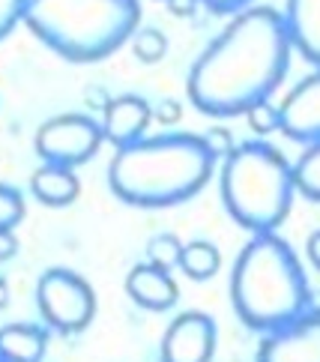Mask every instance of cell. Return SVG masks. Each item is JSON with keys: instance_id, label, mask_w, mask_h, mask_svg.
Returning <instances> with one entry per match:
<instances>
[{"instance_id": "1", "label": "cell", "mask_w": 320, "mask_h": 362, "mask_svg": "<svg viewBox=\"0 0 320 362\" xmlns=\"http://www.w3.org/2000/svg\"><path fill=\"white\" fill-rule=\"evenodd\" d=\"M285 16L270 6H249L191 63L189 99L210 117H239L266 102L290 66Z\"/></svg>"}, {"instance_id": "2", "label": "cell", "mask_w": 320, "mask_h": 362, "mask_svg": "<svg viewBox=\"0 0 320 362\" xmlns=\"http://www.w3.org/2000/svg\"><path fill=\"white\" fill-rule=\"evenodd\" d=\"M213 168L215 156L201 135H156L114 153L108 183L120 201L156 210L195 198Z\"/></svg>"}, {"instance_id": "3", "label": "cell", "mask_w": 320, "mask_h": 362, "mask_svg": "<svg viewBox=\"0 0 320 362\" xmlns=\"http://www.w3.org/2000/svg\"><path fill=\"white\" fill-rule=\"evenodd\" d=\"M230 303L239 320L258 332H275L309 312V279L285 240L254 234L246 243L230 273Z\"/></svg>"}, {"instance_id": "4", "label": "cell", "mask_w": 320, "mask_h": 362, "mask_svg": "<svg viewBox=\"0 0 320 362\" xmlns=\"http://www.w3.org/2000/svg\"><path fill=\"white\" fill-rule=\"evenodd\" d=\"M138 0H28L24 24L72 63H96L132 42Z\"/></svg>"}, {"instance_id": "5", "label": "cell", "mask_w": 320, "mask_h": 362, "mask_svg": "<svg viewBox=\"0 0 320 362\" xmlns=\"http://www.w3.org/2000/svg\"><path fill=\"white\" fill-rule=\"evenodd\" d=\"M219 186L230 218L251 234H275L297 195L293 165L266 141H246L230 150Z\"/></svg>"}, {"instance_id": "6", "label": "cell", "mask_w": 320, "mask_h": 362, "mask_svg": "<svg viewBox=\"0 0 320 362\" xmlns=\"http://www.w3.org/2000/svg\"><path fill=\"white\" fill-rule=\"evenodd\" d=\"M36 305L51 329L72 335L90 327L96 315V293L90 281L78 273L51 267L36 281Z\"/></svg>"}, {"instance_id": "7", "label": "cell", "mask_w": 320, "mask_h": 362, "mask_svg": "<svg viewBox=\"0 0 320 362\" xmlns=\"http://www.w3.org/2000/svg\"><path fill=\"white\" fill-rule=\"evenodd\" d=\"M105 141L102 123H96L87 114H60V117L45 120L36 129V153L45 165L75 168L96 156V150Z\"/></svg>"}, {"instance_id": "8", "label": "cell", "mask_w": 320, "mask_h": 362, "mask_svg": "<svg viewBox=\"0 0 320 362\" xmlns=\"http://www.w3.org/2000/svg\"><path fill=\"white\" fill-rule=\"evenodd\" d=\"M215 320L203 312H183L162 335V362H213Z\"/></svg>"}, {"instance_id": "9", "label": "cell", "mask_w": 320, "mask_h": 362, "mask_svg": "<svg viewBox=\"0 0 320 362\" xmlns=\"http://www.w3.org/2000/svg\"><path fill=\"white\" fill-rule=\"evenodd\" d=\"M258 362H320V312H305L288 327L266 332Z\"/></svg>"}, {"instance_id": "10", "label": "cell", "mask_w": 320, "mask_h": 362, "mask_svg": "<svg viewBox=\"0 0 320 362\" xmlns=\"http://www.w3.org/2000/svg\"><path fill=\"white\" fill-rule=\"evenodd\" d=\"M281 132L300 144H314L320 141V69L302 78L278 105Z\"/></svg>"}, {"instance_id": "11", "label": "cell", "mask_w": 320, "mask_h": 362, "mask_svg": "<svg viewBox=\"0 0 320 362\" xmlns=\"http://www.w3.org/2000/svg\"><path fill=\"white\" fill-rule=\"evenodd\" d=\"M150 117H153V111L144 99L123 93L102 108V132H105V141H111L117 150L129 147L135 141L144 138Z\"/></svg>"}, {"instance_id": "12", "label": "cell", "mask_w": 320, "mask_h": 362, "mask_svg": "<svg viewBox=\"0 0 320 362\" xmlns=\"http://www.w3.org/2000/svg\"><path fill=\"white\" fill-rule=\"evenodd\" d=\"M126 293L147 312H168L177 305V281L171 279L168 269H159L153 264H138L126 276Z\"/></svg>"}, {"instance_id": "13", "label": "cell", "mask_w": 320, "mask_h": 362, "mask_svg": "<svg viewBox=\"0 0 320 362\" xmlns=\"http://www.w3.org/2000/svg\"><path fill=\"white\" fill-rule=\"evenodd\" d=\"M285 24L290 45L320 69V0H288Z\"/></svg>"}, {"instance_id": "14", "label": "cell", "mask_w": 320, "mask_h": 362, "mask_svg": "<svg viewBox=\"0 0 320 362\" xmlns=\"http://www.w3.org/2000/svg\"><path fill=\"white\" fill-rule=\"evenodd\" d=\"M30 192L36 195V201L45 204V206H66L78 198L81 183H78V177H75L72 168L42 165V168H36L33 177H30Z\"/></svg>"}, {"instance_id": "15", "label": "cell", "mask_w": 320, "mask_h": 362, "mask_svg": "<svg viewBox=\"0 0 320 362\" xmlns=\"http://www.w3.org/2000/svg\"><path fill=\"white\" fill-rule=\"evenodd\" d=\"M48 351V332L33 323L0 327V356L6 362H42Z\"/></svg>"}, {"instance_id": "16", "label": "cell", "mask_w": 320, "mask_h": 362, "mask_svg": "<svg viewBox=\"0 0 320 362\" xmlns=\"http://www.w3.org/2000/svg\"><path fill=\"white\" fill-rule=\"evenodd\" d=\"M222 267V255L215 249L213 243L207 240H191V243H183V255H180V269L195 279V281H207L219 273Z\"/></svg>"}, {"instance_id": "17", "label": "cell", "mask_w": 320, "mask_h": 362, "mask_svg": "<svg viewBox=\"0 0 320 362\" xmlns=\"http://www.w3.org/2000/svg\"><path fill=\"white\" fill-rule=\"evenodd\" d=\"M293 183L309 201L320 204V141L302 150V156L293 165Z\"/></svg>"}, {"instance_id": "18", "label": "cell", "mask_w": 320, "mask_h": 362, "mask_svg": "<svg viewBox=\"0 0 320 362\" xmlns=\"http://www.w3.org/2000/svg\"><path fill=\"white\" fill-rule=\"evenodd\" d=\"M180 255H183V243L174 234H156L147 243V264L168 269V273L174 267H180Z\"/></svg>"}, {"instance_id": "19", "label": "cell", "mask_w": 320, "mask_h": 362, "mask_svg": "<svg viewBox=\"0 0 320 362\" xmlns=\"http://www.w3.org/2000/svg\"><path fill=\"white\" fill-rule=\"evenodd\" d=\"M132 54L141 63H159L168 54V40H165V33L156 28H141L132 36Z\"/></svg>"}, {"instance_id": "20", "label": "cell", "mask_w": 320, "mask_h": 362, "mask_svg": "<svg viewBox=\"0 0 320 362\" xmlns=\"http://www.w3.org/2000/svg\"><path fill=\"white\" fill-rule=\"evenodd\" d=\"M246 120L251 126V132H258V135H270V132H278L281 129V114H278V108L273 105L270 99L251 105L246 111Z\"/></svg>"}, {"instance_id": "21", "label": "cell", "mask_w": 320, "mask_h": 362, "mask_svg": "<svg viewBox=\"0 0 320 362\" xmlns=\"http://www.w3.org/2000/svg\"><path fill=\"white\" fill-rule=\"evenodd\" d=\"M24 218V198L18 189L0 183V230H12Z\"/></svg>"}, {"instance_id": "22", "label": "cell", "mask_w": 320, "mask_h": 362, "mask_svg": "<svg viewBox=\"0 0 320 362\" xmlns=\"http://www.w3.org/2000/svg\"><path fill=\"white\" fill-rule=\"evenodd\" d=\"M24 9L28 0H0V40L9 36L18 21H24Z\"/></svg>"}, {"instance_id": "23", "label": "cell", "mask_w": 320, "mask_h": 362, "mask_svg": "<svg viewBox=\"0 0 320 362\" xmlns=\"http://www.w3.org/2000/svg\"><path fill=\"white\" fill-rule=\"evenodd\" d=\"M203 138V144L210 147V153L215 159L219 156H230V150H234V135L227 132V129H222V126H213V129H207V135H201Z\"/></svg>"}, {"instance_id": "24", "label": "cell", "mask_w": 320, "mask_h": 362, "mask_svg": "<svg viewBox=\"0 0 320 362\" xmlns=\"http://www.w3.org/2000/svg\"><path fill=\"white\" fill-rule=\"evenodd\" d=\"M203 4H207L213 12H219V16H230V12H242V9H249L254 0H203Z\"/></svg>"}, {"instance_id": "25", "label": "cell", "mask_w": 320, "mask_h": 362, "mask_svg": "<svg viewBox=\"0 0 320 362\" xmlns=\"http://www.w3.org/2000/svg\"><path fill=\"white\" fill-rule=\"evenodd\" d=\"M18 252V237L16 230H0V261H9Z\"/></svg>"}, {"instance_id": "26", "label": "cell", "mask_w": 320, "mask_h": 362, "mask_svg": "<svg viewBox=\"0 0 320 362\" xmlns=\"http://www.w3.org/2000/svg\"><path fill=\"white\" fill-rule=\"evenodd\" d=\"M305 255H309V261L314 269H320V228L312 230L309 240H305Z\"/></svg>"}, {"instance_id": "27", "label": "cell", "mask_w": 320, "mask_h": 362, "mask_svg": "<svg viewBox=\"0 0 320 362\" xmlns=\"http://www.w3.org/2000/svg\"><path fill=\"white\" fill-rule=\"evenodd\" d=\"M165 4L171 6L174 16H189V12L195 9V0H165Z\"/></svg>"}, {"instance_id": "28", "label": "cell", "mask_w": 320, "mask_h": 362, "mask_svg": "<svg viewBox=\"0 0 320 362\" xmlns=\"http://www.w3.org/2000/svg\"><path fill=\"white\" fill-rule=\"evenodd\" d=\"M156 114H159V120H171V123H174L177 114H180V108H177V102H165V105H162Z\"/></svg>"}, {"instance_id": "29", "label": "cell", "mask_w": 320, "mask_h": 362, "mask_svg": "<svg viewBox=\"0 0 320 362\" xmlns=\"http://www.w3.org/2000/svg\"><path fill=\"white\" fill-rule=\"evenodd\" d=\"M6 303H9V284L6 279H0V308H6Z\"/></svg>"}, {"instance_id": "30", "label": "cell", "mask_w": 320, "mask_h": 362, "mask_svg": "<svg viewBox=\"0 0 320 362\" xmlns=\"http://www.w3.org/2000/svg\"><path fill=\"white\" fill-rule=\"evenodd\" d=\"M0 362H6V359H4V356H0Z\"/></svg>"}]
</instances>
